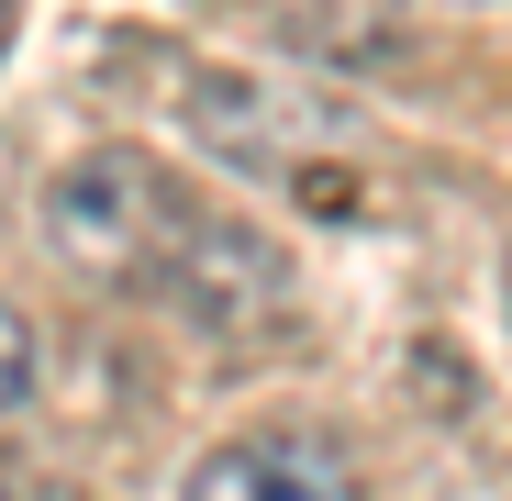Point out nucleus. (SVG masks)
<instances>
[{
    "mask_svg": "<svg viewBox=\"0 0 512 501\" xmlns=\"http://www.w3.org/2000/svg\"><path fill=\"white\" fill-rule=\"evenodd\" d=\"M34 234L56 245L78 279L134 290V301H179V312H201V323H223V334L290 312L279 245L245 234V223L212 212V201H190V190L167 179L156 156H134V145H101V156L56 167L45 201H34Z\"/></svg>",
    "mask_w": 512,
    "mask_h": 501,
    "instance_id": "nucleus-1",
    "label": "nucleus"
},
{
    "mask_svg": "<svg viewBox=\"0 0 512 501\" xmlns=\"http://www.w3.org/2000/svg\"><path fill=\"white\" fill-rule=\"evenodd\" d=\"M179 501H357V468L334 457L323 435L268 424V435H223V446L190 468Z\"/></svg>",
    "mask_w": 512,
    "mask_h": 501,
    "instance_id": "nucleus-2",
    "label": "nucleus"
},
{
    "mask_svg": "<svg viewBox=\"0 0 512 501\" xmlns=\"http://www.w3.org/2000/svg\"><path fill=\"white\" fill-rule=\"evenodd\" d=\"M34 368H45V357H34V323L0 301V412H12V401H34Z\"/></svg>",
    "mask_w": 512,
    "mask_h": 501,
    "instance_id": "nucleus-3",
    "label": "nucleus"
},
{
    "mask_svg": "<svg viewBox=\"0 0 512 501\" xmlns=\"http://www.w3.org/2000/svg\"><path fill=\"white\" fill-rule=\"evenodd\" d=\"M0 45H12V0H0Z\"/></svg>",
    "mask_w": 512,
    "mask_h": 501,
    "instance_id": "nucleus-4",
    "label": "nucleus"
},
{
    "mask_svg": "<svg viewBox=\"0 0 512 501\" xmlns=\"http://www.w3.org/2000/svg\"><path fill=\"white\" fill-rule=\"evenodd\" d=\"M501 301H512V257H501Z\"/></svg>",
    "mask_w": 512,
    "mask_h": 501,
    "instance_id": "nucleus-5",
    "label": "nucleus"
}]
</instances>
